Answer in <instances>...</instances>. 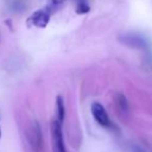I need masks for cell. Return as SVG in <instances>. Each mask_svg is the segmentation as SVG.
Wrapping results in <instances>:
<instances>
[{
	"label": "cell",
	"instance_id": "obj_5",
	"mask_svg": "<svg viewBox=\"0 0 152 152\" xmlns=\"http://www.w3.org/2000/svg\"><path fill=\"white\" fill-rule=\"evenodd\" d=\"M56 120L59 122V123L62 124L64 119V116H65V108H64V102L63 99L60 95L57 96L56 98Z\"/></svg>",
	"mask_w": 152,
	"mask_h": 152
},
{
	"label": "cell",
	"instance_id": "obj_7",
	"mask_svg": "<svg viewBox=\"0 0 152 152\" xmlns=\"http://www.w3.org/2000/svg\"><path fill=\"white\" fill-rule=\"evenodd\" d=\"M118 104H120L121 109H126V106H127V102H126V99L122 94H119L118 96Z\"/></svg>",
	"mask_w": 152,
	"mask_h": 152
},
{
	"label": "cell",
	"instance_id": "obj_3",
	"mask_svg": "<svg viewBox=\"0 0 152 152\" xmlns=\"http://www.w3.org/2000/svg\"><path fill=\"white\" fill-rule=\"evenodd\" d=\"M29 138H30V143L32 146L34 148H39L42 145V132H40V127L37 122H34L33 126L31 127Z\"/></svg>",
	"mask_w": 152,
	"mask_h": 152
},
{
	"label": "cell",
	"instance_id": "obj_8",
	"mask_svg": "<svg viewBox=\"0 0 152 152\" xmlns=\"http://www.w3.org/2000/svg\"><path fill=\"white\" fill-rule=\"evenodd\" d=\"M55 2H56V3H61L62 1H64V0H54Z\"/></svg>",
	"mask_w": 152,
	"mask_h": 152
},
{
	"label": "cell",
	"instance_id": "obj_1",
	"mask_svg": "<svg viewBox=\"0 0 152 152\" xmlns=\"http://www.w3.org/2000/svg\"><path fill=\"white\" fill-rule=\"evenodd\" d=\"M91 113L93 115L94 119L102 126L108 127V126L111 125V121L110 118H109L108 113L99 102H93L91 104Z\"/></svg>",
	"mask_w": 152,
	"mask_h": 152
},
{
	"label": "cell",
	"instance_id": "obj_6",
	"mask_svg": "<svg viewBox=\"0 0 152 152\" xmlns=\"http://www.w3.org/2000/svg\"><path fill=\"white\" fill-rule=\"evenodd\" d=\"M89 10H90V7H89L88 4L86 3H81L79 4L78 8H77V12L80 15H84V14H87V12H89Z\"/></svg>",
	"mask_w": 152,
	"mask_h": 152
},
{
	"label": "cell",
	"instance_id": "obj_9",
	"mask_svg": "<svg viewBox=\"0 0 152 152\" xmlns=\"http://www.w3.org/2000/svg\"><path fill=\"white\" fill-rule=\"evenodd\" d=\"M0 138H1V129H0Z\"/></svg>",
	"mask_w": 152,
	"mask_h": 152
},
{
	"label": "cell",
	"instance_id": "obj_2",
	"mask_svg": "<svg viewBox=\"0 0 152 152\" xmlns=\"http://www.w3.org/2000/svg\"><path fill=\"white\" fill-rule=\"evenodd\" d=\"M61 125L62 124L59 123L57 120H54L52 123V138L56 152H66L63 142V136H62Z\"/></svg>",
	"mask_w": 152,
	"mask_h": 152
},
{
	"label": "cell",
	"instance_id": "obj_4",
	"mask_svg": "<svg viewBox=\"0 0 152 152\" xmlns=\"http://www.w3.org/2000/svg\"><path fill=\"white\" fill-rule=\"evenodd\" d=\"M33 24L37 27H45L48 24L49 20H50V15L48 12H38L35 15H33Z\"/></svg>",
	"mask_w": 152,
	"mask_h": 152
}]
</instances>
